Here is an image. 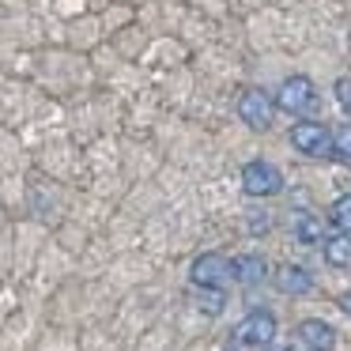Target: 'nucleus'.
I'll return each mask as SVG.
<instances>
[{"instance_id":"6","label":"nucleus","mask_w":351,"mask_h":351,"mask_svg":"<svg viewBox=\"0 0 351 351\" xmlns=\"http://www.w3.org/2000/svg\"><path fill=\"white\" fill-rule=\"evenodd\" d=\"M238 117H242L250 129L265 132L268 125H272V99H268L261 87H250V91H242V99H238Z\"/></svg>"},{"instance_id":"12","label":"nucleus","mask_w":351,"mask_h":351,"mask_svg":"<svg viewBox=\"0 0 351 351\" xmlns=\"http://www.w3.org/2000/svg\"><path fill=\"white\" fill-rule=\"evenodd\" d=\"M328 219H332V227L340 230V234H351V193H348V197H336L332 200Z\"/></svg>"},{"instance_id":"10","label":"nucleus","mask_w":351,"mask_h":351,"mask_svg":"<svg viewBox=\"0 0 351 351\" xmlns=\"http://www.w3.org/2000/svg\"><path fill=\"white\" fill-rule=\"evenodd\" d=\"M325 261L332 268H351V234L325 238Z\"/></svg>"},{"instance_id":"1","label":"nucleus","mask_w":351,"mask_h":351,"mask_svg":"<svg viewBox=\"0 0 351 351\" xmlns=\"http://www.w3.org/2000/svg\"><path fill=\"white\" fill-rule=\"evenodd\" d=\"M276 340V317L268 310H250L234 325V343L238 348H272Z\"/></svg>"},{"instance_id":"3","label":"nucleus","mask_w":351,"mask_h":351,"mask_svg":"<svg viewBox=\"0 0 351 351\" xmlns=\"http://www.w3.org/2000/svg\"><path fill=\"white\" fill-rule=\"evenodd\" d=\"M242 189L250 193V197H276V193L283 189V174L268 159H253V162H245V170H242Z\"/></svg>"},{"instance_id":"7","label":"nucleus","mask_w":351,"mask_h":351,"mask_svg":"<svg viewBox=\"0 0 351 351\" xmlns=\"http://www.w3.org/2000/svg\"><path fill=\"white\" fill-rule=\"evenodd\" d=\"M298 343H302V351H332L336 332H332V325H328V321L310 317V321H302V325H298Z\"/></svg>"},{"instance_id":"13","label":"nucleus","mask_w":351,"mask_h":351,"mask_svg":"<svg viewBox=\"0 0 351 351\" xmlns=\"http://www.w3.org/2000/svg\"><path fill=\"white\" fill-rule=\"evenodd\" d=\"M332 159H340L343 167H351V125H340L332 132Z\"/></svg>"},{"instance_id":"11","label":"nucleus","mask_w":351,"mask_h":351,"mask_svg":"<svg viewBox=\"0 0 351 351\" xmlns=\"http://www.w3.org/2000/svg\"><path fill=\"white\" fill-rule=\"evenodd\" d=\"M295 238L302 245H317V242H325V227H321V219H313V215H298L295 219Z\"/></svg>"},{"instance_id":"15","label":"nucleus","mask_w":351,"mask_h":351,"mask_svg":"<svg viewBox=\"0 0 351 351\" xmlns=\"http://www.w3.org/2000/svg\"><path fill=\"white\" fill-rule=\"evenodd\" d=\"M340 306H343V313H348V317H351V291H348V295L340 298Z\"/></svg>"},{"instance_id":"17","label":"nucleus","mask_w":351,"mask_h":351,"mask_svg":"<svg viewBox=\"0 0 351 351\" xmlns=\"http://www.w3.org/2000/svg\"><path fill=\"white\" fill-rule=\"evenodd\" d=\"M223 351H238V348H223Z\"/></svg>"},{"instance_id":"14","label":"nucleus","mask_w":351,"mask_h":351,"mask_svg":"<svg viewBox=\"0 0 351 351\" xmlns=\"http://www.w3.org/2000/svg\"><path fill=\"white\" fill-rule=\"evenodd\" d=\"M336 99H340V106L351 114V80H340V84H336Z\"/></svg>"},{"instance_id":"8","label":"nucleus","mask_w":351,"mask_h":351,"mask_svg":"<svg viewBox=\"0 0 351 351\" xmlns=\"http://www.w3.org/2000/svg\"><path fill=\"white\" fill-rule=\"evenodd\" d=\"M276 287H280L283 295H306V291H313V276L306 272L302 265H283L280 272H276Z\"/></svg>"},{"instance_id":"2","label":"nucleus","mask_w":351,"mask_h":351,"mask_svg":"<svg viewBox=\"0 0 351 351\" xmlns=\"http://www.w3.org/2000/svg\"><path fill=\"white\" fill-rule=\"evenodd\" d=\"M291 144L302 155H310V159H328L332 155V132L321 121H298L291 129Z\"/></svg>"},{"instance_id":"9","label":"nucleus","mask_w":351,"mask_h":351,"mask_svg":"<svg viewBox=\"0 0 351 351\" xmlns=\"http://www.w3.org/2000/svg\"><path fill=\"white\" fill-rule=\"evenodd\" d=\"M230 272H234L238 283L253 287V283H261V280L268 276V265H265V257H257V253H245V257H234V261H230Z\"/></svg>"},{"instance_id":"16","label":"nucleus","mask_w":351,"mask_h":351,"mask_svg":"<svg viewBox=\"0 0 351 351\" xmlns=\"http://www.w3.org/2000/svg\"><path fill=\"white\" fill-rule=\"evenodd\" d=\"M261 351H291V348H261Z\"/></svg>"},{"instance_id":"4","label":"nucleus","mask_w":351,"mask_h":351,"mask_svg":"<svg viewBox=\"0 0 351 351\" xmlns=\"http://www.w3.org/2000/svg\"><path fill=\"white\" fill-rule=\"evenodd\" d=\"M189 280L197 283V287L219 291L227 280H234V272H230V257H223V253H204V257H197L193 261Z\"/></svg>"},{"instance_id":"5","label":"nucleus","mask_w":351,"mask_h":351,"mask_svg":"<svg viewBox=\"0 0 351 351\" xmlns=\"http://www.w3.org/2000/svg\"><path fill=\"white\" fill-rule=\"evenodd\" d=\"M276 102H280V110H287V114H313V110H317V91H313V84L306 76H291L287 84L280 87Z\"/></svg>"}]
</instances>
